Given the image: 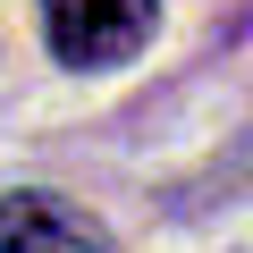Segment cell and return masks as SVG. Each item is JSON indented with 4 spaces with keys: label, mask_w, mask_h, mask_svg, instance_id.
<instances>
[{
    "label": "cell",
    "mask_w": 253,
    "mask_h": 253,
    "mask_svg": "<svg viewBox=\"0 0 253 253\" xmlns=\"http://www.w3.org/2000/svg\"><path fill=\"white\" fill-rule=\"evenodd\" d=\"M42 34L68 68H118L152 42V0H42Z\"/></svg>",
    "instance_id": "6da1fadb"
},
{
    "label": "cell",
    "mask_w": 253,
    "mask_h": 253,
    "mask_svg": "<svg viewBox=\"0 0 253 253\" xmlns=\"http://www.w3.org/2000/svg\"><path fill=\"white\" fill-rule=\"evenodd\" d=\"M0 253H110V228L68 194H0Z\"/></svg>",
    "instance_id": "7a4b0ae2"
}]
</instances>
